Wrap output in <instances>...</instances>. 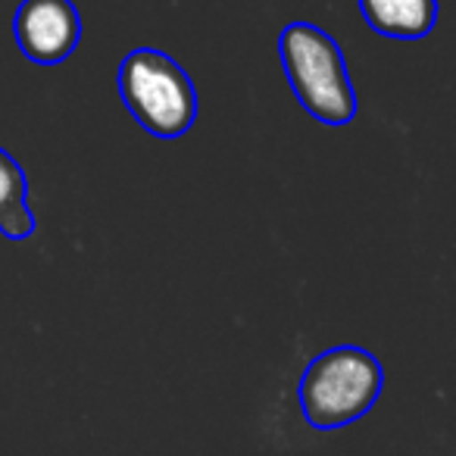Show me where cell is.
Here are the masks:
<instances>
[{"mask_svg": "<svg viewBox=\"0 0 456 456\" xmlns=\"http://www.w3.org/2000/svg\"><path fill=\"white\" fill-rule=\"evenodd\" d=\"M360 13L385 38L419 41L437 26V0H360Z\"/></svg>", "mask_w": 456, "mask_h": 456, "instance_id": "obj_5", "label": "cell"}, {"mask_svg": "<svg viewBox=\"0 0 456 456\" xmlns=\"http://www.w3.org/2000/svg\"><path fill=\"white\" fill-rule=\"evenodd\" d=\"M279 57L297 103L322 126H347L356 116V91L335 38L313 22H291L279 35Z\"/></svg>", "mask_w": 456, "mask_h": 456, "instance_id": "obj_1", "label": "cell"}, {"mask_svg": "<svg viewBox=\"0 0 456 456\" xmlns=\"http://www.w3.org/2000/svg\"><path fill=\"white\" fill-rule=\"evenodd\" d=\"M35 213L28 209V178L22 166L0 147V235L10 241H26L35 235Z\"/></svg>", "mask_w": 456, "mask_h": 456, "instance_id": "obj_6", "label": "cell"}, {"mask_svg": "<svg viewBox=\"0 0 456 456\" xmlns=\"http://www.w3.org/2000/svg\"><path fill=\"white\" fill-rule=\"evenodd\" d=\"M385 387L381 362L369 350L341 344L306 366L300 375V410L313 428H341L366 416Z\"/></svg>", "mask_w": 456, "mask_h": 456, "instance_id": "obj_3", "label": "cell"}, {"mask_svg": "<svg viewBox=\"0 0 456 456\" xmlns=\"http://www.w3.org/2000/svg\"><path fill=\"white\" fill-rule=\"evenodd\" d=\"M119 97L144 132L153 138H182L197 122V88L191 76L157 47L126 53L116 72Z\"/></svg>", "mask_w": 456, "mask_h": 456, "instance_id": "obj_2", "label": "cell"}, {"mask_svg": "<svg viewBox=\"0 0 456 456\" xmlns=\"http://www.w3.org/2000/svg\"><path fill=\"white\" fill-rule=\"evenodd\" d=\"M22 57L38 66H60L82 41V16L72 0H22L13 16Z\"/></svg>", "mask_w": 456, "mask_h": 456, "instance_id": "obj_4", "label": "cell"}]
</instances>
